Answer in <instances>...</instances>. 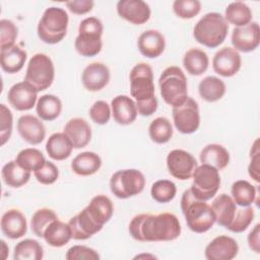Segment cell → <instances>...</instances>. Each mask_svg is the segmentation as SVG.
<instances>
[{
  "instance_id": "cell-25",
  "label": "cell",
  "mask_w": 260,
  "mask_h": 260,
  "mask_svg": "<svg viewBox=\"0 0 260 260\" xmlns=\"http://www.w3.org/2000/svg\"><path fill=\"white\" fill-rule=\"evenodd\" d=\"M84 208L90 218L101 226L111 219L114 212L113 202L106 195L94 196Z\"/></svg>"
},
{
  "instance_id": "cell-47",
  "label": "cell",
  "mask_w": 260,
  "mask_h": 260,
  "mask_svg": "<svg viewBox=\"0 0 260 260\" xmlns=\"http://www.w3.org/2000/svg\"><path fill=\"white\" fill-rule=\"evenodd\" d=\"M13 117L11 111L4 105H0V138L1 144L4 145L10 138L12 133Z\"/></svg>"
},
{
  "instance_id": "cell-26",
  "label": "cell",
  "mask_w": 260,
  "mask_h": 260,
  "mask_svg": "<svg viewBox=\"0 0 260 260\" xmlns=\"http://www.w3.org/2000/svg\"><path fill=\"white\" fill-rule=\"evenodd\" d=\"M211 208L215 216V222L226 228L232 222L236 214L237 204L231 196L222 193L213 200Z\"/></svg>"
},
{
  "instance_id": "cell-1",
  "label": "cell",
  "mask_w": 260,
  "mask_h": 260,
  "mask_svg": "<svg viewBox=\"0 0 260 260\" xmlns=\"http://www.w3.org/2000/svg\"><path fill=\"white\" fill-rule=\"evenodd\" d=\"M131 237L139 242H166L176 240L181 234L178 217L170 212L140 213L129 223Z\"/></svg>"
},
{
  "instance_id": "cell-5",
  "label": "cell",
  "mask_w": 260,
  "mask_h": 260,
  "mask_svg": "<svg viewBox=\"0 0 260 260\" xmlns=\"http://www.w3.org/2000/svg\"><path fill=\"white\" fill-rule=\"evenodd\" d=\"M69 22L67 12L60 7L47 8L39 21L37 32L40 40L46 44L54 45L61 42L66 34Z\"/></svg>"
},
{
  "instance_id": "cell-3",
  "label": "cell",
  "mask_w": 260,
  "mask_h": 260,
  "mask_svg": "<svg viewBox=\"0 0 260 260\" xmlns=\"http://www.w3.org/2000/svg\"><path fill=\"white\" fill-rule=\"evenodd\" d=\"M181 209L188 228L194 233H205L215 222V216L211 206L205 201L197 199L190 189L186 190L182 195Z\"/></svg>"
},
{
  "instance_id": "cell-13",
  "label": "cell",
  "mask_w": 260,
  "mask_h": 260,
  "mask_svg": "<svg viewBox=\"0 0 260 260\" xmlns=\"http://www.w3.org/2000/svg\"><path fill=\"white\" fill-rule=\"evenodd\" d=\"M232 45L236 51L248 53L258 48L260 43V28L256 21L244 26L235 27L232 32Z\"/></svg>"
},
{
  "instance_id": "cell-22",
  "label": "cell",
  "mask_w": 260,
  "mask_h": 260,
  "mask_svg": "<svg viewBox=\"0 0 260 260\" xmlns=\"http://www.w3.org/2000/svg\"><path fill=\"white\" fill-rule=\"evenodd\" d=\"M63 132L70 139L73 148L85 147L91 139V128L86 120L72 118L64 126Z\"/></svg>"
},
{
  "instance_id": "cell-7",
  "label": "cell",
  "mask_w": 260,
  "mask_h": 260,
  "mask_svg": "<svg viewBox=\"0 0 260 260\" xmlns=\"http://www.w3.org/2000/svg\"><path fill=\"white\" fill-rule=\"evenodd\" d=\"M104 25L94 16L84 18L78 26V36L75 39L74 47L77 53L83 57H93L103 48L102 36Z\"/></svg>"
},
{
  "instance_id": "cell-23",
  "label": "cell",
  "mask_w": 260,
  "mask_h": 260,
  "mask_svg": "<svg viewBox=\"0 0 260 260\" xmlns=\"http://www.w3.org/2000/svg\"><path fill=\"white\" fill-rule=\"evenodd\" d=\"M68 224L70 226L72 238L74 240L89 239L91 236H93L103 229V226L99 225L90 218L85 208H83L79 213L71 217Z\"/></svg>"
},
{
  "instance_id": "cell-30",
  "label": "cell",
  "mask_w": 260,
  "mask_h": 260,
  "mask_svg": "<svg viewBox=\"0 0 260 260\" xmlns=\"http://www.w3.org/2000/svg\"><path fill=\"white\" fill-rule=\"evenodd\" d=\"M102 167L99 154L92 151H84L77 154L71 161V170L78 176H90L95 174Z\"/></svg>"
},
{
  "instance_id": "cell-49",
  "label": "cell",
  "mask_w": 260,
  "mask_h": 260,
  "mask_svg": "<svg viewBox=\"0 0 260 260\" xmlns=\"http://www.w3.org/2000/svg\"><path fill=\"white\" fill-rule=\"evenodd\" d=\"M65 258L67 260H98L100 259V255L98 252L89 247L82 246V245H75L69 248L66 252Z\"/></svg>"
},
{
  "instance_id": "cell-4",
  "label": "cell",
  "mask_w": 260,
  "mask_h": 260,
  "mask_svg": "<svg viewBox=\"0 0 260 260\" xmlns=\"http://www.w3.org/2000/svg\"><path fill=\"white\" fill-rule=\"evenodd\" d=\"M228 31L229 24L223 15L217 12H209L197 21L193 29V36L199 44L212 49L223 43Z\"/></svg>"
},
{
  "instance_id": "cell-52",
  "label": "cell",
  "mask_w": 260,
  "mask_h": 260,
  "mask_svg": "<svg viewBox=\"0 0 260 260\" xmlns=\"http://www.w3.org/2000/svg\"><path fill=\"white\" fill-rule=\"evenodd\" d=\"M259 235H260V224L257 223L253 230L249 233L247 241L249 248L254 251L255 253H260V241H259Z\"/></svg>"
},
{
  "instance_id": "cell-6",
  "label": "cell",
  "mask_w": 260,
  "mask_h": 260,
  "mask_svg": "<svg viewBox=\"0 0 260 260\" xmlns=\"http://www.w3.org/2000/svg\"><path fill=\"white\" fill-rule=\"evenodd\" d=\"M158 86L162 100L173 108L182 105L188 98L187 79L178 66H170L162 71L158 79Z\"/></svg>"
},
{
  "instance_id": "cell-8",
  "label": "cell",
  "mask_w": 260,
  "mask_h": 260,
  "mask_svg": "<svg viewBox=\"0 0 260 260\" xmlns=\"http://www.w3.org/2000/svg\"><path fill=\"white\" fill-rule=\"evenodd\" d=\"M54 64L48 55L38 53L29 59L24 81L38 92L49 88L54 81Z\"/></svg>"
},
{
  "instance_id": "cell-46",
  "label": "cell",
  "mask_w": 260,
  "mask_h": 260,
  "mask_svg": "<svg viewBox=\"0 0 260 260\" xmlns=\"http://www.w3.org/2000/svg\"><path fill=\"white\" fill-rule=\"evenodd\" d=\"M37 181L43 185H51L55 183L59 177V170L55 164L51 161H45V164L34 172Z\"/></svg>"
},
{
  "instance_id": "cell-50",
  "label": "cell",
  "mask_w": 260,
  "mask_h": 260,
  "mask_svg": "<svg viewBox=\"0 0 260 260\" xmlns=\"http://www.w3.org/2000/svg\"><path fill=\"white\" fill-rule=\"evenodd\" d=\"M258 142L259 140L256 139L252 148H251V152H250V157H251V161L250 165L248 167V172L249 175L252 179H254L256 182L260 181V175H259V161H260V157H259V147H258Z\"/></svg>"
},
{
  "instance_id": "cell-29",
  "label": "cell",
  "mask_w": 260,
  "mask_h": 260,
  "mask_svg": "<svg viewBox=\"0 0 260 260\" xmlns=\"http://www.w3.org/2000/svg\"><path fill=\"white\" fill-rule=\"evenodd\" d=\"M43 238L51 247L59 248L66 245L72 239V234L68 223L56 219L45 230Z\"/></svg>"
},
{
  "instance_id": "cell-24",
  "label": "cell",
  "mask_w": 260,
  "mask_h": 260,
  "mask_svg": "<svg viewBox=\"0 0 260 260\" xmlns=\"http://www.w3.org/2000/svg\"><path fill=\"white\" fill-rule=\"evenodd\" d=\"M112 115L120 125H129L136 120L137 108L135 102L127 95H117L112 100Z\"/></svg>"
},
{
  "instance_id": "cell-9",
  "label": "cell",
  "mask_w": 260,
  "mask_h": 260,
  "mask_svg": "<svg viewBox=\"0 0 260 260\" xmlns=\"http://www.w3.org/2000/svg\"><path fill=\"white\" fill-rule=\"evenodd\" d=\"M145 186L144 175L136 169L120 170L110 179L111 192L120 199H127L141 193Z\"/></svg>"
},
{
  "instance_id": "cell-11",
  "label": "cell",
  "mask_w": 260,
  "mask_h": 260,
  "mask_svg": "<svg viewBox=\"0 0 260 260\" xmlns=\"http://www.w3.org/2000/svg\"><path fill=\"white\" fill-rule=\"evenodd\" d=\"M172 115L176 129L183 134H191L199 128L200 115L198 104L190 96L182 105L174 107Z\"/></svg>"
},
{
  "instance_id": "cell-41",
  "label": "cell",
  "mask_w": 260,
  "mask_h": 260,
  "mask_svg": "<svg viewBox=\"0 0 260 260\" xmlns=\"http://www.w3.org/2000/svg\"><path fill=\"white\" fill-rule=\"evenodd\" d=\"M56 219H58V216L54 210L49 208L38 209L31 216V220H30L31 231L37 237L43 238L45 230L48 228V225L52 221Z\"/></svg>"
},
{
  "instance_id": "cell-42",
  "label": "cell",
  "mask_w": 260,
  "mask_h": 260,
  "mask_svg": "<svg viewBox=\"0 0 260 260\" xmlns=\"http://www.w3.org/2000/svg\"><path fill=\"white\" fill-rule=\"evenodd\" d=\"M177 193V187L170 180H158L154 182L150 189L151 197L158 203H168L172 201Z\"/></svg>"
},
{
  "instance_id": "cell-44",
  "label": "cell",
  "mask_w": 260,
  "mask_h": 260,
  "mask_svg": "<svg viewBox=\"0 0 260 260\" xmlns=\"http://www.w3.org/2000/svg\"><path fill=\"white\" fill-rule=\"evenodd\" d=\"M173 10L178 17L190 19L200 12L201 3L198 0H176L173 3Z\"/></svg>"
},
{
  "instance_id": "cell-35",
  "label": "cell",
  "mask_w": 260,
  "mask_h": 260,
  "mask_svg": "<svg viewBox=\"0 0 260 260\" xmlns=\"http://www.w3.org/2000/svg\"><path fill=\"white\" fill-rule=\"evenodd\" d=\"M36 111L42 120L53 121L59 117L62 111L61 100L54 94H44L39 98Z\"/></svg>"
},
{
  "instance_id": "cell-34",
  "label": "cell",
  "mask_w": 260,
  "mask_h": 260,
  "mask_svg": "<svg viewBox=\"0 0 260 260\" xmlns=\"http://www.w3.org/2000/svg\"><path fill=\"white\" fill-rule=\"evenodd\" d=\"M198 91L201 99L208 103H213L224 95L225 84L216 76H206L199 82Z\"/></svg>"
},
{
  "instance_id": "cell-17",
  "label": "cell",
  "mask_w": 260,
  "mask_h": 260,
  "mask_svg": "<svg viewBox=\"0 0 260 260\" xmlns=\"http://www.w3.org/2000/svg\"><path fill=\"white\" fill-rule=\"evenodd\" d=\"M38 91L28 85L25 81L13 84L7 93V100L10 106L17 111H28L36 105Z\"/></svg>"
},
{
  "instance_id": "cell-16",
  "label": "cell",
  "mask_w": 260,
  "mask_h": 260,
  "mask_svg": "<svg viewBox=\"0 0 260 260\" xmlns=\"http://www.w3.org/2000/svg\"><path fill=\"white\" fill-rule=\"evenodd\" d=\"M239 252L237 241L229 236L214 238L205 248V258L208 260H232Z\"/></svg>"
},
{
  "instance_id": "cell-10",
  "label": "cell",
  "mask_w": 260,
  "mask_h": 260,
  "mask_svg": "<svg viewBox=\"0 0 260 260\" xmlns=\"http://www.w3.org/2000/svg\"><path fill=\"white\" fill-rule=\"evenodd\" d=\"M192 178L190 190L197 199L207 201L217 193L220 186V176L215 168L202 164L195 169Z\"/></svg>"
},
{
  "instance_id": "cell-48",
  "label": "cell",
  "mask_w": 260,
  "mask_h": 260,
  "mask_svg": "<svg viewBox=\"0 0 260 260\" xmlns=\"http://www.w3.org/2000/svg\"><path fill=\"white\" fill-rule=\"evenodd\" d=\"M111 108L105 101H96L89 109L90 119L99 125H105L111 118Z\"/></svg>"
},
{
  "instance_id": "cell-14",
  "label": "cell",
  "mask_w": 260,
  "mask_h": 260,
  "mask_svg": "<svg viewBox=\"0 0 260 260\" xmlns=\"http://www.w3.org/2000/svg\"><path fill=\"white\" fill-rule=\"evenodd\" d=\"M242 65L241 55L231 47L218 50L212 59V67L215 73L223 77H231L238 73Z\"/></svg>"
},
{
  "instance_id": "cell-2",
  "label": "cell",
  "mask_w": 260,
  "mask_h": 260,
  "mask_svg": "<svg viewBox=\"0 0 260 260\" xmlns=\"http://www.w3.org/2000/svg\"><path fill=\"white\" fill-rule=\"evenodd\" d=\"M130 93L136 101L137 112L141 116H151L157 110L154 95L153 72L147 63H138L130 71Z\"/></svg>"
},
{
  "instance_id": "cell-12",
  "label": "cell",
  "mask_w": 260,
  "mask_h": 260,
  "mask_svg": "<svg viewBox=\"0 0 260 260\" xmlns=\"http://www.w3.org/2000/svg\"><path fill=\"white\" fill-rule=\"evenodd\" d=\"M167 167L174 178L185 181L192 178L198 165L196 158L190 152L183 149H174L167 156Z\"/></svg>"
},
{
  "instance_id": "cell-45",
  "label": "cell",
  "mask_w": 260,
  "mask_h": 260,
  "mask_svg": "<svg viewBox=\"0 0 260 260\" xmlns=\"http://www.w3.org/2000/svg\"><path fill=\"white\" fill-rule=\"evenodd\" d=\"M18 28L9 19L0 20V36H1V51L9 49L14 46L15 40L17 38Z\"/></svg>"
},
{
  "instance_id": "cell-51",
  "label": "cell",
  "mask_w": 260,
  "mask_h": 260,
  "mask_svg": "<svg viewBox=\"0 0 260 260\" xmlns=\"http://www.w3.org/2000/svg\"><path fill=\"white\" fill-rule=\"evenodd\" d=\"M65 5L72 13L81 15L91 11L94 3L91 0H72V1H67Z\"/></svg>"
},
{
  "instance_id": "cell-36",
  "label": "cell",
  "mask_w": 260,
  "mask_h": 260,
  "mask_svg": "<svg viewBox=\"0 0 260 260\" xmlns=\"http://www.w3.org/2000/svg\"><path fill=\"white\" fill-rule=\"evenodd\" d=\"M223 17L226 22L236 25V27L244 26L251 22L252 11L250 7L244 2H232L226 6Z\"/></svg>"
},
{
  "instance_id": "cell-33",
  "label": "cell",
  "mask_w": 260,
  "mask_h": 260,
  "mask_svg": "<svg viewBox=\"0 0 260 260\" xmlns=\"http://www.w3.org/2000/svg\"><path fill=\"white\" fill-rule=\"evenodd\" d=\"M1 176L7 186L19 188L29 181L30 172L22 169L16 160H10L3 166Z\"/></svg>"
},
{
  "instance_id": "cell-28",
  "label": "cell",
  "mask_w": 260,
  "mask_h": 260,
  "mask_svg": "<svg viewBox=\"0 0 260 260\" xmlns=\"http://www.w3.org/2000/svg\"><path fill=\"white\" fill-rule=\"evenodd\" d=\"M199 158L202 164L209 165L219 171L229 165L230 153L222 145L211 143L203 147Z\"/></svg>"
},
{
  "instance_id": "cell-32",
  "label": "cell",
  "mask_w": 260,
  "mask_h": 260,
  "mask_svg": "<svg viewBox=\"0 0 260 260\" xmlns=\"http://www.w3.org/2000/svg\"><path fill=\"white\" fill-rule=\"evenodd\" d=\"M209 65L207 54L198 48L189 49L183 57V66L190 75H201Z\"/></svg>"
},
{
  "instance_id": "cell-37",
  "label": "cell",
  "mask_w": 260,
  "mask_h": 260,
  "mask_svg": "<svg viewBox=\"0 0 260 260\" xmlns=\"http://www.w3.org/2000/svg\"><path fill=\"white\" fill-rule=\"evenodd\" d=\"M232 198L234 202L241 206L247 207L255 202L256 188L246 180H238L232 185Z\"/></svg>"
},
{
  "instance_id": "cell-38",
  "label": "cell",
  "mask_w": 260,
  "mask_h": 260,
  "mask_svg": "<svg viewBox=\"0 0 260 260\" xmlns=\"http://www.w3.org/2000/svg\"><path fill=\"white\" fill-rule=\"evenodd\" d=\"M44 257V249L41 244L34 239L20 241L14 247V260H41Z\"/></svg>"
},
{
  "instance_id": "cell-43",
  "label": "cell",
  "mask_w": 260,
  "mask_h": 260,
  "mask_svg": "<svg viewBox=\"0 0 260 260\" xmlns=\"http://www.w3.org/2000/svg\"><path fill=\"white\" fill-rule=\"evenodd\" d=\"M254 218V209L250 206L237 209L232 222L226 229L233 233H242L247 230Z\"/></svg>"
},
{
  "instance_id": "cell-19",
  "label": "cell",
  "mask_w": 260,
  "mask_h": 260,
  "mask_svg": "<svg viewBox=\"0 0 260 260\" xmlns=\"http://www.w3.org/2000/svg\"><path fill=\"white\" fill-rule=\"evenodd\" d=\"M17 131L27 143L40 144L46 136V128L40 119L32 115H23L17 121Z\"/></svg>"
},
{
  "instance_id": "cell-15",
  "label": "cell",
  "mask_w": 260,
  "mask_h": 260,
  "mask_svg": "<svg viewBox=\"0 0 260 260\" xmlns=\"http://www.w3.org/2000/svg\"><path fill=\"white\" fill-rule=\"evenodd\" d=\"M119 16L133 24H143L150 18L149 5L142 0H120L117 3Z\"/></svg>"
},
{
  "instance_id": "cell-18",
  "label": "cell",
  "mask_w": 260,
  "mask_h": 260,
  "mask_svg": "<svg viewBox=\"0 0 260 260\" xmlns=\"http://www.w3.org/2000/svg\"><path fill=\"white\" fill-rule=\"evenodd\" d=\"M81 80L83 86L88 91H99L109 83L110 70L103 63H90L83 69Z\"/></svg>"
},
{
  "instance_id": "cell-31",
  "label": "cell",
  "mask_w": 260,
  "mask_h": 260,
  "mask_svg": "<svg viewBox=\"0 0 260 260\" xmlns=\"http://www.w3.org/2000/svg\"><path fill=\"white\" fill-rule=\"evenodd\" d=\"M26 56V52L16 45L9 49L2 50L0 53L1 68L9 74L16 73L22 69Z\"/></svg>"
},
{
  "instance_id": "cell-40",
  "label": "cell",
  "mask_w": 260,
  "mask_h": 260,
  "mask_svg": "<svg viewBox=\"0 0 260 260\" xmlns=\"http://www.w3.org/2000/svg\"><path fill=\"white\" fill-rule=\"evenodd\" d=\"M16 162L28 172H35L46 161L44 154L37 148H24L18 152L15 158Z\"/></svg>"
},
{
  "instance_id": "cell-20",
  "label": "cell",
  "mask_w": 260,
  "mask_h": 260,
  "mask_svg": "<svg viewBox=\"0 0 260 260\" xmlns=\"http://www.w3.org/2000/svg\"><path fill=\"white\" fill-rule=\"evenodd\" d=\"M1 231L12 240L23 237L27 231V222L23 213L15 208L4 212L1 217Z\"/></svg>"
},
{
  "instance_id": "cell-21",
  "label": "cell",
  "mask_w": 260,
  "mask_h": 260,
  "mask_svg": "<svg viewBox=\"0 0 260 260\" xmlns=\"http://www.w3.org/2000/svg\"><path fill=\"white\" fill-rule=\"evenodd\" d=\"M137 47L144 57L150 59L157 58L165 51V37L156 29L145 30L139 36Z\"/></svg>"
},
{
  "instance_id": "cell-27",
  "label": "cell",
  "mask_w": 260,
  "mask_h": 260,
  "mask_svg": "<svg viewBox=\"0 0 260 260\" xmlns=\"http://www.w3.org/2000/svg\"><path fill=\"white\" fill-rule=\"evenodd\" d=\"M73 145L64 132L52 134L46 143V150L49 156L55 160H63L70 156Z\"/></svg>"
},
{
  "instance_id": "cell-39",
  "label": "cell",
  "mask_w": 260,
  "mask_h": 260,
  "mask_svg": "<svg viewBox=\"0 0 260 260\" xmlns=\"http://www.w3.org/2000/svg\"><path fill=\"white\" fill-rule=\"evenodd\" d=\"M148 134L153 142L157 144H164L170 141L172 138L173 126L167 118L157 117L149 124Z\"/></svg>"
}]
</instances>
